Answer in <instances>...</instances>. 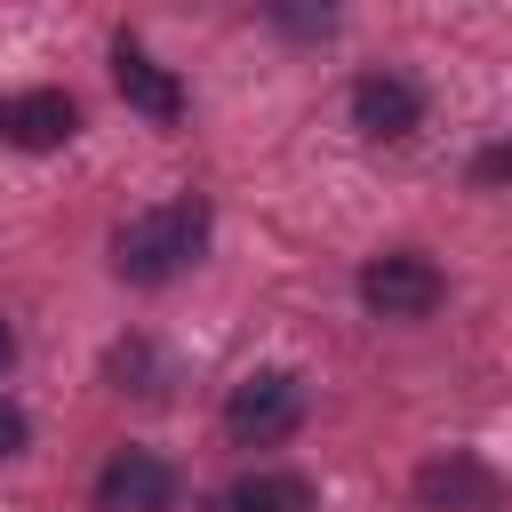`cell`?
I'll use <instances>...</instances> for the list:
<instances>
[{
    "mask_svg": "<svg viewBox=\"0 0 512 512\" xmlns=\"http://www.w3.org/2000/svg\"><path fill=\"white\" fill-rule=\"evenodd\" d=\"M200 248H208V208H200V200H160V208H144V216H128V224L112 232V272L136 280V288H160V280H176Z\"/></svg>",
    "mask_w": 512,
    "mask_h": 512,
    "instance_id": "6da1fadb",
    "label": "cell"
},
{
    "mask_svg": "<svg viewBox=\"0 0 512 512\" xmlns=\"http://www.w3.org/2000/svg\"><path fill=\"white\" fill-rule=\"evenodd\" d=\"M296 424H304V384H296L288 368H256V376H240L232 400H224V432L248 440V448L288 440Z\"/></svg>",
    "mask_w": 512,
    "mask_h": 512,
    "instance_id": "7a4b0ae2",
    "label": "cell"
},
{
    "mask_svg": "<svg viewBox=\"0 0 512 512\" xmlns=\"http://www.w3.org/2000/svg\"><path fill=\"white\" fill-rule=\"evenodd\" d=\"M360 304H368L376 320H424V312L440 304V264H432V256H408V248L368 256V264H360Z\"/></svg>",
    "mask_w": 512,
    "mask_h": 512,
    "instance_id": "3957f363",
    "label": "cell"
},
{
    "mask_svg": "<svg viewBox=\"0 0 512 512\" xmlns=\"http://www.w3.org/2000/svg\"><path fill=\"white\" fill-rule=\"evenodd\" d=\"M416 504H424V512H496V504H504V480H496L480 456L448 448V456L416 464Z\"/></svg>",
    "mask_w": 512,
    "mask_h": 512,
    "instance_id": "277c9868",
    "label": "cell"
},
{
    "mask_svg": "<svg viewBox=\"0 0 512 512\" xmlns=\"http://www.w3.org/2000/svg\"><path fill=\"white\" fill-rule=\"evenodd\" d=\"M176 504V472L152 448H120L96 472V512H168Z\"/></svg>",
    "mask_w": 512,
    "mask_h": 512,
    "instance_id": "5b68a950",
    "label": "cell"
},
{
    "mask_svg": "<svg viewBox=\"0 0 512 512\" xmlns=\"http://www.w3.org/2000/svg\"><path fill=\"white\" fill-rule=\"evenodd\" d=\"M72 128H80V104H72L64 88H24V96L0 104V136L24 144V152H56V144H72Z\"/></svg>",
    "mask_w": 512,
    "mask_h": 512,
    "instance_id": "8992f818",
    "label": "cell"
},
{
    "mask_svg": "<svg viewBox=\"0 0 512 512\" xmlns=\"http://www.w3.org/2000/svg\"><path fill=\"white\" fill-rule=\"evenodd\" d=\"M416 120H424L416 80H400V72H368V80H352V128H360V136L392 144V136H408Z\"/></svg>",
    "mask_w": 512,
    "mask_h": 512,
    "instance_id": "52a82bcc",
    "label": "cell"
},
{
    "mask_svg": "<svg viewBox=\"0 0 512 512\" xmlns=\"http://www.w3.org/2000/svg\"><path fill=\"white\" fill-rule=\"evenodd\" d=\"M112 80H120V96H128L144 120H160V128H168V120H184V88H176V72H160L144 48H128V40H120V48H112Z\"/></svg>",
    "mask_w": 512,
    "mask_h": 512,
    "instance_id": "ba28073f",
    "label": "cell"
},
{
    "mask_svg": "<svg viewBox=\"0 0 512 512\" xmlns=\"http://www.w3.org/2000/svg\"><path fill=\"white\" fill-rule=\"evenodd\" d=\"M216 512H312V488L296 472H248L216 496Z\"/></svg>",
    "mask_w": 512,
    "mask_h": 512,
    "instance_id": "9c48e42d",
    "label": "cell"
},
{
    "mask_svg": "<svg viewBox=\"0 0 512 512\" xmlns=\"http://www.w3.org/2000/svg\"><path fill=\"white\" fill-rule=\"evenodd\" d=\"M272 24L288 40H328L336 32V0H272Z\"/></svg>",
    "mask_w": 512,
    "mask_h": 512,
    "instance_id": "30bf717a",
    "label": "cell"
},
{
    "mask_svg": "<svg viewBox=\"0 0 512 512\" xmlns=\"http://www.w3.org/2000/svg\"><path fill=\"white\" fill-rule=\"evenodd\" d=\"M24 440H32V424H24V408H16V400H0V456H16Z\"/></svg>",
    "mask_w": 512,
    "mask_h": 512,
    "instance_id": "8fae6325",
    "label": "cell"
},
{
    "mask_svg": "<svg viewBox=\"0 0 512 512\" xmlns=\"http://www.w3.org/2000/svg\"><path fill=\"white\" fill-rule=\"evenodd\" d=\"M472 176H512V144H496V152H480V160H472Z\"/></svg>",
    "mask_w": 512,
    "mask_h": 512,
    "instance_id": "7c38bea8",
    "label": "cell"
},
{
    "mask_svg": "<svg viewBox=\"0 0 512 512\" xmlns=\"http://www.w3.org/2000/svg\"><path fill=\"white\" fill-rule=\"evenodd\" d=\"M8 360H16V336H8V328H0V368H8Z\"/></svg>",
    "mask_w": 512,
    "mask_h": 512,
    "instance_id": "4fadbf2b",
    "label": "cell"
}]
</instances>
